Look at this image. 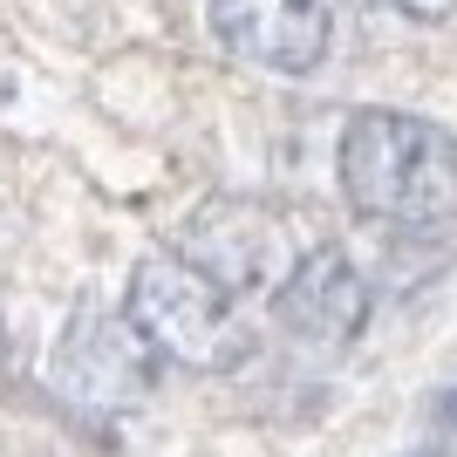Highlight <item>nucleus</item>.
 I'll return each mask as SVG.
<instances>
[{
  "label": "nucleus",
  "instance_id": "nucleus-9",
  "mask_svg": "<svg viewBox=\"0 0 457 457\" xmlns=\"http://www.w3.org/2000/svg\"><path fill=\"white\" fill-rule=\"evenodd\" d=\"M0 376H7V335H0Z\"/></svg>",
  "mask_w": 457,
  "mask_h": 457
},
{
  "label": "nucleus",
  "instance_id": "nucleus-3",
  "mask_svg": "<svg viewBox=\"0 0 457 457\" xmlns=\"http://www.w3.org/2000/svg\"><path fill=\"white\" fill-rule=\"evenodd\" d=\"M151 376H157V355L130 328V314L82 307L55 348V382L82 410H130V403L151 396Z\"/></svg>",
  "mask_w": 457,
  "mask_h": 457
},
{
  "label": "nucleus",
  "instance_id": "nucleus-4",
  "mask_svg": "<svg viewBox=\"0 0 457 457\" xmlns=\"http://www.w3.org/2000/svg\"><path fill=\"white\" fill-rule=\"evenodd\" d=\"M185 260L205 273V280H219L226 294L287 280V267H294L287 226L267 205H253V198H219V205L198 212L191 232H185Z\"/></svg>",
  "mask_w": 457,
  "mask_h": 457
},
{
  "label": "nucleus",
  "instance_id": "nucleus-7",
  "mask_svg": "<svg viewBox=\"0 0 457 457\" xmlns=\"http://www.w3.org/2000/svg\"><path fill=\"white\" fill-rule=\"evenodd\" d=\"M376 7H403V14H417V21H444L457 0H376Z\"/></svg>",
  "mask_w": 457,
  "mask_h": 457
},
{
  "label": "nucleus",
  "instance_id": "nucleus-8",
  "mask_svg": "<svg viewBox=\"0 0 457 457\" xmlns=\"http://www.w3.org/2000/svg\"><path fill=\"white\" fill-rule=\"evenodd\" d=\"M430 417H437V423H444V430H457V389H444V396H437V403H430Z\"/></svg>",
  "mask_w": 457,
  "mask_h": 457
},
{
  "label": "nucleus",
  "instance_id": "nucleus-2",
  "mask_svg": "<svg viewBox=\"0 0 457 457\" xmlns=\"http://www.w3.org/2000/svg\"><path fill=\"white\" fill-rule=\"evenodd\" d=\"M130 328L151 342L157 362L185 369H232L246 362V321L232 314V294L191 267L185 253H157L130 273Z\"/></svg>",
  "mask_w": 457,
  "mask_h": 457
},
{
  "label": "nucleus",
  "instance_id": "nucleus-1",
  "mask_svg": "<svg viewBox=\"0 0 457 457\" xmlns=\"http://www.w3.org/2000/svg\"><path fill=\"white\" fill-rule=\"evenodd\" d=\"M342 191L382 226H444L457 219V137L410 110L348 116Z\"/></svg>",
  "mask_w": 457,
  "mask_h": 457
},
{
  "label": "nucleus",
  "instance_id": "nucleus-10",
  "mask_svg": "<svg viewBox=\"0 0 457 457\" xmlns=\"http://www.w3.org/2000/svg\"><path fill=\"white\" fill-rule=\"evenodd\" d=\"M410 457H437V451H410Z\"/></svg>",
  "mask_w": 457,
  "mask_h": 457
},
{
  "label": "nucleus",
  "instance_id": "nucleus-6",
  "mask_svg": "<svg viewBox=\"0 0 457 457\" xmlns=\"http://www.w3.org/2000/svg\"><path fill=\"white\" fill-rule=\"evenodd\" d=\"M280 321L301 335V342H321V348H342L362 335L369 321V280L355 273V260L335 246L321 253H301L280 280Z\"/></svg>",
  "mask_w": 457,
  "mask_h": 457
},
{
  "label": "nucleus",
  "instance_id": "nucleus-5",
  "mask_svg": "<svg viewBox=\"0 0 457 457\" xmlns=\"http://www.w3.org/2000/svg\"><path fill=\"white\" fill-rule=\"evenodd\" d=\"M212 35L260 69L301 76L328 55V0H212Z\"/></svg>",
  "mask_w": 457,
  "mask_h": 457
}]
</instances>
